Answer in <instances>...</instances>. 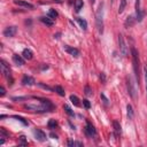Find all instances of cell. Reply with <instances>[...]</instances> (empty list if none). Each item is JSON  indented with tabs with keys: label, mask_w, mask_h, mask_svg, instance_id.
I'll list each match as a JSON object with an SVG mask.
<instances>
[{
	"label": "cell",
	"mask_w": 147,
	"mask_h": 147,
	"mask_svg": "<svg viewBox=\"0 0 147 147\" xmlns=\"http://www.w3.org/2000/svg\"><path fill=\"white\" fill-rule=\"evenodd\" d=\"M126 86H127V92L132 99H136L137 96V88H136V83L131 76H127L126 78Z\"/></svg>",
	"instance_id": "cell-5"
},
{
	"label": "cell",
	"mask_w": 147,
	"mask_h": 147,
	"mask_svg": "<svg viewBox=\"0 0 147 147\" xmlns=\"http://www.w3.org/2000/svg\"><path fill=\"white\" fill-rule=\"evenodd\" d=\"M40 21L44 23V24H46L47 26H52L53 24H54V20H52L51 17H40Z\"/></svg>",
	"instance_id": "cell-17"
},
{
	"label": "cell",
	"mask_w": 147,
	"mask_h": 147,
	"mask_svg": "<svg viewBox=\"0 0 147 147\" xmlns=\"http://www.w3.org/2000/svg\"><path fill=\"white\" fill-rule=\"evenodd\" d=\"M18 144H20V145H26V144H28L24 136H21V137L18 138Z\"/></svg>",
	"instance_id": "cell-33"
},
{
	"label": "cell",
	"mask_w": 147,
	"mask_h": 147,
	"mask_svg": "<svg viewBox=\"0 0 147 147\" xmlns=\"http://www.w3.org/2000/svg\"><path fill=\"white\" fill-rule=\"evenodd\" d=\"M0 136L1 138H9V132H7L5 127H0Z\"/></svg>",
	"instance_id": "cell-29"
},
{
	"label": "cell",
	"mask_w": 147,
	"mask_h": 147,
	"mask_svg": "<svg viewBox=\"0 0 147 147\" xmlns=\"http://www.w3.org/2000/svg\"><path fill=\"white\" fill-rule=\"evenodd\" d=\"M63 109H64V111L69 115V116H75V113H74V110L68 106V105H63Z\"/></svg>",
	"instance_id": "cell-25"
},
{
	"label": "cell",
	"mask_w": 147,
	"mask_h": 147,
	"mask_svg": "<svg viewBox=\"0 0 147 147\" xmlns=\"http://www.w3.org/2000/svg\"><path fill=\"white\" fill-rule=\"evenodd\" d=\"M68 146H71V147H75V146L82 147L83 146V142H80V141H74V140H68Z\"/></svg>",
	"instance_id": "cell-28"
},
{
	"label": "cell",
	"mask_w": 147,
	"mask_h": 147,
	"mask_svg": "<svg viewBox=\"0 0 147 147\" xmlns=\"http://www.w3.org/2000/svg\"><path fill=\"white\" fill-rule=\"evenodd\" d=\"M95 23H96V28H98L99 33H102L103 32V3H100L98 9H96Z\"/></svg>",
	"instance_id": "cell-3"
},
{
	"label": "cell",
	"mask_w": 147,
	"mask_h": 147,
	"mask_svg": "<svg viewBox=\"0 0 147 147\" xmlns=\"http://www.w3.org/2000/svg\"><path fill=\"white\" fill-rule=\"evenodd\" d=\"M118 45H119V52L122 53V55L126 56L127 53H129V49H127V46H126L125 40H124L122 34H118Z\"/></svg>",
	"instance_id": "cell-7"
},
{
	"label": "cell",
	"mask_w": 147,
	"mask_h": 147,
	"mask_svg": "<svg viewBox=\"0 0 147 147\" xmlns=\"http://www.w3.org/2000/svg\"><path fill=\"white\" fill-rule=\"evenodd\" d=\"M5 94H6V90H5L3 86H1V87H0V96H3Z\"/></svg>",
	"instance_id": "cell-37"
},
{
	"label": "cell",
	"mask_w": 147,
	"mask_h": 147,
	"mask_svg": "<svg viewBox=\"0 0 147 147\" xmlns=\"http://www.w3.org/2000/svg\"><path fill=\"white\" fill-rule=\"evenodd\" d=\"M14 3L17 5V6H21V7H24V8H28V9H33L34 6L28 1H24V0H14Z\"/></svg>",
	"instance_id": "cell-10"
},
{
	"label": "cell",
	"mask_w": 147,
	"mask_h": 147,
	"mask_svg": "<svg viewBox=\"0 0 147 147\" xmlns=\"http://www.w3.org/2000/svg\"><path fill=\"white\" fill-rule=\"evenodd\" d=\"M17 32V28L15 25H10V26H7L5 30H3V36L5 37H14Z\"/></svg>",
	"instance_id": "cell-9"
},
{
	"label": "cell",
	"mask_w": 147,
	"mask_h": 147,
	"mask_svg": "<svg viewBox=\"0 0 147 147\" xmlns=\"http://www.w3.org/2000/svg\"><path fill=\"white\" fill-rule=\"evenodd\" d=\"M145 14H146V11L142 10L140 7V0H136V20H137V22H141Z\"/></svg>",
	"instance_id": "cell-6"
},
{
	"label": "cell",
	"mask_w": 147,
	"mask_h": 147,
	"mask_svg": "<svg viewBox=\"0 0 147 147\" xmlns=\"http://www.w3.org/2000/svg\"><path fill=\"white\" fill-rule=\"evenodd\" d=\"M84 131H85V134H86L87 137H90V138H92V137H95V136H96V130H95L94 125H93L92 123H90L88 121L86 122V126H85Z\"/></svg>",
	"instance_id": "cell-8"
},
{
	"label": "cell",
	"mask_w": 147,
	"mask_h": 147,
	"mask_svg": "<svg viewBox=\"0 0 147 147\" xmlns=\"http://www.w3.org/2000/svg\"><path fill=\"white\" fill-rule=\"evenodd\" d=\"M33 134H34V137H36L39 141H44V140L46 139V133H45L42 130L34 129V130H33Z\"/></svg>",
	"instance_id": "cell-11"
},
{
	"label": "cell",
	"mask_w": 147,
	"mask_h": 147,
	"mask_svg": "<svg viewBox=\"0 0 147 147\" xmlns=\"http://www.w3.org/2000/svg\"><path fill=\"white\" fill-rule=\"evenodd\" d=\"M126 2H127V0H121L119 7H118V13H119V14H122V13L124 11V9H125V7H126Z\"/></svg>",
	"instance_id": "cell-24"
},
{
	"label": "cell",
	"mask_w": 147,
	"mask_h": 147,
	"mask_svg": "<svg viewBox=\"0 0 147 147\" xmlns=\"http://www.w3.org/2000/svg\"><path fill=\"white\" fill-rule=\"evenodd\" d=\"M49 136H51V137H52V138H53V139H56V138H57V136H56V134H54V133H53V132H52V133H51V134H49Z\"/></svg>",
	"instance_id": "cell-39"
},
{
	"label": "cell",
	"mask_w": 147,
	"mask_h": 147,
	"mask_svg": "<svg viewBox=\"0 0 147 147\" xmlns=\"http://www.w3.org/2000/svg\"><path fill=\"white\" fill-rule=\"evenodd\" d=\"M47 126H48V129H55L56 126H57V122L55 121V119H49L48 121V123H47Z\"/></svg>",
	"instance_id": "cell-27"
},
{
	"label": "cell",
	"mask_w": 147,
	"mask_h": 147,
	"mask_svg": "<svg viewBox=\"0 0 147 147\" xmlns=\"http://www.w3.org/2000/svg\"><path fill=\"white\" fill-rule=\"evenodd\" d=\"M24 108L34 113H47V111H53L55 109V106L49 99L33 96L30 99V101H28L24 105Z\"/></svg>",
	"instance_id": "cell-1"
},
{
	"label": "cell",
	"mask_w": 147,
	"mask_h": 147,
	"mask_svg": "<svg viewBox=\"0 0 147 147\" xmlns=\"http://www.w3.org/2000/svg\"><path fill=\"white\" fill-rule=\"evenodd\" d=\"M76 20H77V22L79 23V25H80V28H82L83 30H86V29H87V22H86L84 18H82V17H77Z\"/></svg>",
	"instance_id": "cell-19"
},
{
	"label": "cell",
	"mask_w": 147,
	"mask_h": 147,
	"mask_svg": "<svg viewBox=\"0 0 147 147\" xmlns=\"http://www.w3.org/2000/svg\"><path fill=\"white\" fill-rule=\"evenodd\" d=\"M39 85H40V86H41L42 88H45V90H48V91H52V88H51V87H49L48 85H44L42 83H39Z\"/></svg>",
	"instance_id": "cell-36"
},
{
	"label": "cell",
	"mask_w": 147,
	"mask_h": 147,
	"mask_svg": "<svg viewBox=\"0 0 147 147\" xmlns=\"http://www.w3.org/2000/svg\"><path fill=\"white\" fill-rule=\"evenodd\" d=\"M70 101L74 103V106H76V107H79L80 106V102H79V99L76 96V95H74V94H71L70 95Z\"/></svg>",
	"instance_id": "cell-22"
},
{
	"label": "cell",
	"mask_w": 147,
	"mask_h": 147,
	"mask_svg": "<svg viewBox=\"0 0 147 147\" xmlns=\"http://www.w3.org/2000/svg\"><path fill=\"white\" fill-rule=\"evenodd\" d=\"M22 56H23L25 60H31V59L33 57V53H32V51H31L30 48H25V49H23V52H22Z\"/></svg>",
	"instance_id": "cell-16"
},
{
	"label": "cell",
	"mask_w": 147,
	"mask_h": 147,
	"mask_svg": "<svg viewBox=\"0 0 147 147\" xmlns=\"http://www.w3.org/2000/svg\"><path fill=\"white\" fill-rule=\"evenodd\" d=\"M90 2H91V3H92V5H93V3H94V2H95V0H90Z\"/></svg>",
	"instance_id": "cell-40"
},
{
	"label": "cell",
	"mask_w": 147,
	"mask_h": 147,
	"mask_svg": "<svg viewBox=\"0 0 147 147\" xmlns=\"http://www.w3.org/2000/svg\"><path fill=\"white\" fill-rule=\"evenodd\" d=\"M136 22H137V20L133 16H127L126 20H125V22H124V26L125 28H131V26L134 25Z\"/></svg>",
	"instance_id": "cell-15"
},
{
	"label": "cell",
	"mask_w": 147,
	"mask_h": 147,
	"mask_svg": "<svg viewBox=\"0 0 147 147\" xmlns=\"http://www.w3.org/2000/svg\"><path fill=\"white\" fill-rule=\"evenodd\" d=\"M0 70H1V74L3 75V77H6L8 79V84H13V78H11V74H10V68L8 65V63L5 61V60H0Z\"/></svg>",
	"instance_id": "cell-4"
},
{
	"label": "cell",
	"mask_w": 147,
	"mask_h": 147,
	"mask_svg": "<svg viewBox=\"0 0 147 147\" xmlns=\"http://www.w3.org/2000/svg\"><path fill=\"white\" fill-rule=\"evenodd\" d=\"M59 95H61V96H64V94H65V92H64V90H63V87L62 86H60V85H56L54 88H53Z\"/></svg>",
	"instance_id": "cell-20"
},
{
	"label": "cell",
	"mask_w": 147,
	"mask_h": 147,
	"mask_svg": "<svg viewBox=\"0 0 147 147\" xmlns=\"http://www.w3.org/2000/svg\"><path fill=\"white\" fill-rule=\"evenodd\" d=\"M74 6H75V10L78 13V11L83 8L84 2H83V0H75V1H74Z\"/></svg>",
	"instance_id": "cell-18"
},
{
	"label": "cell",
	"mask_w": 147,
	"mask_h": 147,
	"mask_svg": "<svg viewBox=\"0 0 147 147\" xmlns=\"http://www.w3.org/2000/svg\"><path fill=\"white\" fill-rule=\"evenodd\" d=\"M126 110H127V117L130 118V119H132L133 118V108H132V106L131 105H127L126 106Z\"/></svg>",
	"instance_id": "cell-26"
},
{
	"label": "cell",
	"mask_w": 147,
	"mask_h": 147,
	"mask_svg": "<svg viewBox=\"0 0 147 147\" xmlns=\"http://www.w3.org/2000/svg\"><path fill=\"white\" fill-rule=\"evenodd\" d=\"M47 16H48V17H51L52 20H55V18L59 16V13H57L55 9H49V10H48Z\"/></svg>",
	"instance_id": "cell-21"
},
{
	"label": "cell",
	"mask_w": 147,
	"mask_h": 147,
	"mask_svg": "<svg viewBox=\"0 0 147 147\" xmlns=\"http://www.w3.org/2000/svg\"><path fill=\"white\" fill-rule=\"evenodd\" d=\"M101 98H102V100H103V102L106 103V105H108V100H107V98L103 95V94H101Z\"/></svg>",
	"instance_id": "cell-38"
},
{
	"label": "cell",
	"mask_w": 147,
	"mask_h": 147,
	"mask_svg": "<svg viewBox=\"0 0 147 147\" xmlns=\"http://www.w3.org/2000/svg\"><path fill=\"white\" fill-rule=\"evenodd\" d=\"M64 49H65V52L67 53H69L70 55H72V56H75V57H77L78 55H79V51L77 49V48H75V47H72V46H64Z\"/></svg>",
	"instance_id": "cell-12"
},
{
	"label": "cell",
	"mask_w": 147,
	"mask_h": 147,
	"mask_svg": "<svg viewBox=\"0 0 147 147\" xmlns=\"http://www.w3.org/2000/svg\"><path fill=\"white\" fill-rule=\"evenodd\" d=\"M113 126H114V131H115V133L116 134H119L121 133V125H119V123L117 122V121H114L113 122Z\"/></svg>",
	"instance_id": "cell-23"
},
{
	"label": "cell",
	"mask_w": 147,
	"mask_h": 147,
	"mask_svg": "<svg viewBox=\"0 0 147 147\" xmlns=\"http://www.w3.org/2000/svg\"><path fill=\"white\" fill-rule=\"evenodd\" d=\"M83 106H84L86 109H88V108L91 107V103H90V101H88L87 99H84V100H83Z\"/></svg>",
	"instance_id": "cell-34"
},
{
	"label": "cell",
	"mask_w": 147,
	"mask_h": 147,
	"mask_svg": "<svg viewBox=\"0 0 147 147\" xmlns=\"http://www.w3.org/2000/svg\"><path fill=\"white\" fill-rule=\"evenodd\" d=\"M11 100L18 102V101H22V100H29V98L28 96H13Z\"/></svg>",
	"instance_id": "cell-31"
},
{
	"label": "cell",
	"mask_w": 147,
	"mask_h": 147,
	"mask_svg": "<svg viewBox=\"0 0 147 147\" xmlns=\"http://www.w3.org/2000/svg\"><path fill=\"white\" fill-rule=\"evenodd\" d=\"M13 117H14V118H16L17 121L22 122V123H23L24 125H29V122H28V121H25V119H24L23 117H21V116H13Z\"/></svg>",
	"instance_id": "cell-32"
},
{
	"label": "cell",
	"mask_w": 147,
	"mask_h": 147,
	"mask_svg": "<svg viewBox=\"0 0 147 147\" xmlns=\"http://www.w3.org/2000/svg\"><path fill=\"white\" fill-rule=\"evenodd\" d=\"M24 57L23 56H21V55H17V54H14L13 55V62L15 63V64H17V65H23L24 64Z\"/></svg>",
	"instance_id": "cell-14"
},
{
	"label": "cell",
	"mask_w": 147,
	"mask_h": 147,
	"mask_svg": "<svg viewBox=\"0 0 147 147\" xmlns=\"http://www.w3.org/2000/svg\"><path fill=\"white\" fill-rule=\"evenodd\" d=\"M34 83H36V80H34V78L31 77V76L25 75V76H23V78H22V84H23V85H33Z\"/></svg>",
	"instance_id": "cell-13"
},
{
	"label": "cell",
	"mask_w": 147,
	"mask_h": 147,
	"mask_svg": "<svg viewBox=\"0 0 147 147\" xmlns=\"http://www.w3.org/2000/svg\"><path fill=\"white\" fill-rule=\"evenodd\" d=\"M144 72H145V80H146V94H147V64L144 65Z\"/></svg>",
	"instance_id": "cell-35"
},
{
	"label": "cell",
	"mask_w": 147,
	"mask_h": 147,
	"mask_svg": "<svg viewBox=\"0 0 147 147\" xmlns=\"http://www.w3.org/2000/svg\"><path fill=\"white\" fill-rule=\"evenodd\" d=\"M84 93H85V95H87V96L92 95V88H91L88 85H86V86L84 87Z\"/></svg>",
	"instance_id": "cell-30"
},
{
	"label": "cell",
	"mask_w": 147,
	"mask_h": 147,
	"mask_svg": "<svg viewBox=\"0 0 147 147\" xmlns=\"http://www.w3.org/2000/svg\"><path fill=\"white\" fill-rule=\"evenodd\" d=\"M131 54H132V63H133V71L136 75V79L139 84L140 80V61H139V54L134 47H131Z\"/></svg>",
	"instance_id": "cell-2"
}]
</instances>
